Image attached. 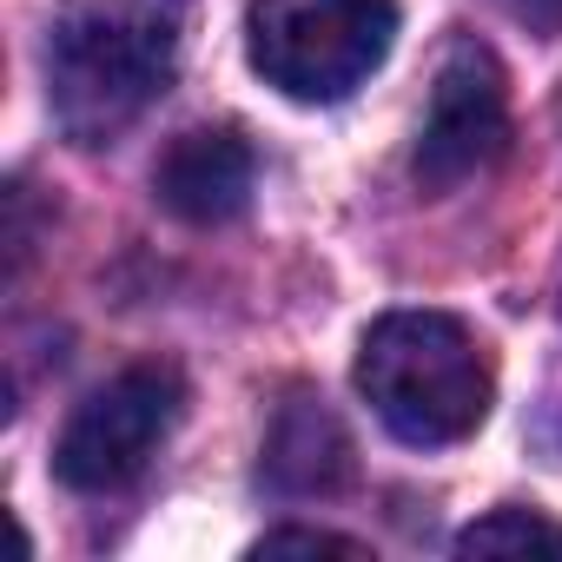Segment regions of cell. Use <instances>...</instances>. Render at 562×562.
I'll list each match as a JSON object with an SVG mask.
<instances>
[{
	"instance_id": "obj_4",
	"label": "cell",
	"mask_w": 562,
	"mask_h": 562,
	"mask_svg": "<svg viewBox=\"0 0 562 562\" xmlns=\"http://www.w3.org/2000/svg\"><path fill=\"white\" fill-rule=\"evenodd\" d=\"M179 417H186L179 371L172 364H126L120 378L87 391V404L67 417V430L54 443V476L80 496L126 490L159 457V443L172 437Z\"/></svg>"
},
{
	"instance_id": "obj_2",
	"label": "cell",
	"mask_w": 562,
	"mask_h": 562,
	"mask_svg": "<svg viewBox=\"0 0 562 562\" xmlns=\"http://www.w3.org/2000/svg\"><path fill=\"white\" fill-rule=\"evenodd\" d=\"M358 391L411 450H450L483 430L496 371L483 338L450 312H384L358 345Z\"/></svg>"
},
{
	"instance_id": "obj_9",
	"label": "cell",
	"mask_w": 562,
	"mask_h": 562,
	"mask_svg": "<svg viewBox=\"0 0 562 562\" xmlns=\"http://www.w3.org/2000/svg\"><path fill=\"white\" fill-rule=\"evenodd\" d=\"M251 555H364V542L331 536V529H271V536H258Z\"/></svg>"
},
{
	"instance_id": "obj_7",
	"label": "cell",
	"mask_w": 562,
	"mask_h": 562,
	"mask_svg": "<svg viewBox=\"0 0 562 562\" xmlns=\"http://www.w3.org/2000/svg\"><path fill=\"white\" fill-rule=\"evenodd\" d=\"M351 437L325 397H285L265 437V490L271 496H338L351 483Z\"/></svg>"
},
{
	"instance_id": "obj_6",
	"label": "cell",
	"mask_w": 562,
	"mask_h": 562,
	"mask_svg": "<svg viewBox=\"0 0 562 562\" xmlns=\"http://www.w3.org/2000/svg\"><path fill=\"white\" fill-rule=\"evenodd\" d=\"M251 179H258L251 146L232 126H199V133H179L166 146V159L153 172V192L186 225H225L251 205Z\"/></svg>"
},
{
	"instance_id": "obj_10",
	"label": "cell",
	"mask_w": 562,
	"mask_h": 562,
	"mask_svg": "<svg viewBox=\"0 0 562 562\" xmlns=\"http://www.w3.org/2000/svg\"><path fill=\"white\" fill-rule=\"evenodd\" d=\"M509 8H516L529 27H542V34H562V0H509Z\"/></svg>"
},
{
	"instance_id": "obj_8",
	"label": "cell",
	"mask_w": 562,
	"mask_h": 562,
	"mask_svg": "<svg viewBox=\"0 0 562 562\" xmlns=\"http://www.w3.org/2000/svg\"><path fill=\"white\" fill-rule=\"evenodd\" d=\"M457 555H562V522H549L542 509L503 503L457 536Z\"/></svg>"
},
{
	"instance_id": "obj_1",
	"label": "cell",
	"mask_w": 562,
	"mask_h": 562,
	"mask_svg": "<svg viewBox=\"0 0 562 562\" xmlns=\"http://www.w3.org/2000/svg\"><path fill=\"white\" fill-rule=\"evenodd\" d=\"M192 0H67L47 34V106L80 146L120 139L179 74Z\"/></svg>"
},
{
	"instance_id": "obj_3",
	"label": "cell",
	"mask_w": 562,
	"mask_h": 562,
	"mask_svg": "<svg viewBox=\"0 0 562 562\" xmlns=\"http://www.w3.org/2000/svg\"><path fill=\"white\" fill-rule=\"evenodd\" d=\"M397 41V0H251L245 54L265 87L299 106L358 93Z\"/></svg>"
},
{
	"instance_id": "obj_5",
	"label": "cell",
	"mask_w": 562,
	"mask_h": 562,
	"mask_svg": "<svg viewBox=\"0 0 562 562\" xmlns=\"http://www.w3.org/2000/svg\"><path fill=\"white\" fill-rule=\"evenodd\" d=\"M509 146V80L483 41H457L437 67L411 172L424 192H457L463 179L490 172Z\"/></svg>"
}]
</instances>
